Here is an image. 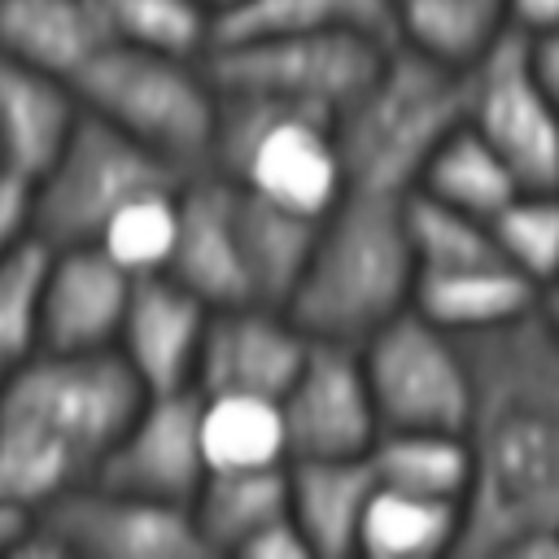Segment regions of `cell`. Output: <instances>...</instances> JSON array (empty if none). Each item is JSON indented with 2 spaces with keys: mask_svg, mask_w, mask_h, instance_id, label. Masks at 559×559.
Instances as JSON below:
<instances>
[{
  "mask_svg": "<svg viewBox=\"0 0 559 559\" xmlns=\"http://www.w3.org/2000/svg\"><path fill=\"white\" fill-rule=\"evenodd\" d=\"M236 223H240V249H245L253 301L288 306V297L297 293V284L306 275V262L314 253L323 218L236 188Z\"/></svg>",
  "mask_w": 559,
  "mask_h": 559,
  "instance_id": "22",
  "label": "cell"
},
{
  "mask_svg": "<svg viewBox=\"0 0 559 559\" xmlns=\"http://www.w3.org/2000/svg\"><path fill=\"white\" fill-rule=\"evenodd\" d=\"M0 170H4V157H0Z\"/></svg>",
  "mask_w": 559,
  "mask_h": 559,
  "instance_id": "40",
  "label": "cell"
},
{
  "mask_svg": "<svg viewBox=\"0 0 559 559\" xmlns=\"http://www.w3.org/2000/svg\"><path fill=\"white\" fill-rule=\"evenodd\" d=\"M507 31V0H393V44L454 70H472Z\"/></svg>",
  "mask_w": 559,
  "mask_h": 559,
  "instance_id": "25",
  "label": "cell"
},
{
  "mask_svg": "<svg viewBox=\"0 0 559 559\" xmlns=\"http://www.w3.org/2000/svg\"><path fill=\"white\" fill-rule=\"evenodd\" d=\"M192 179L135 135L83 109L61 153L31 179L35 183V236L44 245H87L105 223L148 188H175Z\"/></svg>",
  "mask_w": 559,
  "mask_h": 559,
  "instance_id": "7",
  "label": "cell"
},
{
  "mask_svg": "<svg viewBox=\"0 0 559 559\" xmlns=\"http://www.w3.org/2000/svg\"><path fill=\"white\" fill-rule=\"evenodd\" d=\"M205 476H210V459L201 441L197 389L148 393L100 472L105 485L148 493L162 502H183V507L197 498Z\"/></svg>",
  "mask_w": 559,
  "mask_h": 559,
  "instance_id": "14",
  "label": "cell"
},
{
  "mask_svg": "<svg viewBox=\"0 0 559 559\" xmlns=\"http://www.w3.org/2000/svg\"><path fill=\"white\" fill-rule=\"evenodd\" d=\"M362 367L384 428H463L472 419V349L424 310H402L362 345Z\"/></svg>",
  "mask_w": 559,
  "mask_h": 559,
  "instance_id": "10",
  "label": "cell"
},
{
  "mask_svg": "<svg viewBox=\"0 0 559 559\" xmlns=\"http://www.w3.org/2000/svg\"><path fill=\"white\" fill-rule=\"evenodd\" d=\"M314 336L271 301L214 306L197 358V393H258L284 397L301 371Z\"/></svg>",
  "mask_w": 559,
  "mask_h": 559,
  "instance_id": "13",
  "label": "cell"
},
{
  "mask_svg": "<svg viewBox=\"0 0 559 559\" xmlns=\"http://www.w3.org/2000/svg\"><path fill=\"white\" fill-rule=\"evenodd\" d=\"M205 4H210V9H218V13H223V9H227V4H236V0H205Z\"/></svg>",
  "mask_w": 559,
  "mask_h": 559,
  "instance_id": "39",
  "label": "cell"
},
{
  "mask_svg": "<svg viewBox=\"0 0 559 559\" xmlns=\"http://www.w3.org/2000/svg\"><path fill=\"white\" fill-rule=\"evenodd\" d=\"M0 384H4V376H0Z\"/></svg>",
  "mask_w": 559,
  "mask_h": 559,
  "instance_id": "41",
  "label": "cell"
},
{
  "mask_svg": "<svg viewBox=\"0 0 559 559\" xmlns=\"http://www.w3.org/2000/svg\"><path fill=\"white\" fill-rule=\"evenodd\" d=\"M419 262L406 231V197L349 188L319 223L314 253L288 314L314 341L362 345L415 306Z\"/></svg>",
  "mask_w": 559,
  "mask_h": 559,
  "instance_id": "3",
  "label": "cell"
},
{
  "mask_svg": "<svg viewBox=\"0 0 559 559\" xmlns=\"http://www.w3.org/2000/svg\"><path fill=\"white\" fill-rule=\"evenodd\" d=\"M210 170L253 197L314 218H323L349 192L336 118L253 92L218 87V131Z\"/></svg>",
  "mask_w": 559,
  "mask_h": 559,
  "instance_id": "5",
  "label": "cell"
},
{
  "mask_svg": "<svg viewBox=\"0 0 559 559\" xmlns=\"http://www.w3.org/2000/svg\"><path fill=\"white\" fill-rule=\"evenodd\" d=\"M183 183H175V188H148V192L131 197L105 223V231L96 236V245L118 266H127L131 275H157V271H166L170 266V253H175V236H179V192H183Z\"/></svg>",
  "mask_w": 559,
  "mask_h": 559,
  "instance_id": "32",
  "label": "cell"
},
{
  "mask_svg": "<svg viewBox=\"0 0 559 559\" xmlns=\"http://www.w3.org/2000/svg\"><path fill=\"white\" fill-rule=\"evenodd\" d=\"M498 253L542 293L559 284V188H520L493 218Z\"/></svg>",
  "mask_w": 559,
  "mask_h": 559,
  "instance_id": "31",
  "label": "cell"
},
{
  "mask_svg": "<svg viewBox=\"0 0 559 559\" xmlns=\"http://www.w3.org/2000/svg\"><path fill=\"white\" fill-rule=\"evenodd\" d=\"M542 323H546L550 336L559 341V284H550V288L542 293Z\"/></svg>",
  "mask_w": 559,
  "mask_h": 559,
  "instance_id": "38",
  "label": "cell"
},
{
  "mask_svg": "<svg viewBox=\"0 0 559 559\" xmlns=\"http://www.w3.org/2000/svg\"><path fill=\"white\" fill-rule=\"evenodd\" d=\"M35 240V183L17 170H0V262Z\"/></svg>",
  "mask_w": 559,
  "mask_h": 559,
  "instance_id": "35",
  "label": "cell"
},
{
  "mask_svg": "<svg viewBox=\"0 0 559 559\" xmlns=\"http://www.w3.org/2000/svg\"><path fill=\"white\" fill-rule=\"evenodd\" d=\"M109 44L96 0H0V52L74 79Z\"/></svg>",
  "mask_w": 559,
  "mask_h": 559,
  "instance_id": "21",
  "label": "cell"
},
{
  "mask_svg": "<svg viewBox=\"0 0 559 559\" xmlns=\"http://www.w3.org/2000/svg\"><path fill=\"white\" fill-rule=\"evenodd\" d=\"M520 188H524V179L515 175V166L476 127H467V118L432 153V162L424 166V175L415 183V192L437 197V201L459 205V210L480 214V218H493Z\"/></svg>",
  "mask_w": 559,
  "mask_h": 559,
  "instance_id": "27",
  "label": "cell"
},
{
  "mask_svg": "<svg viewBox=\"0 0 559 559\" xmlns=\"http://www.w3.org/2000/svg\"><path fill=\"white\" fill-rule=\"evenodd\" d=\"M201 441L210 472L280 467L293 459L280 397L258 393H201Z\"/></svg>",
  "mask_w": 559,
  "mask_h": 559,
  "instance_id": "28",
  "label": "cell"
},
{
  "mask_svg": "<svg viewBox=\"0 0 559 559\" xmlns=\"http://www.w3.org/2000/svg\"><path fill=\"white\" fill-rule=\"evenodd\" d=\"M280 411H284L293 459L371 454L376 437L384 432L376 393L362 367V349L341 345V341L310 345L301 371L280 397Z\"/></svg>",
  "mask_w": 559,
  "mask_h": 559,
  "instance_id": "12",
  "label": "cell"
},
{
  "mask_svg": "<svg viewBox=\"0 0 559 559\" xmlns=\"http://www.w3.org/2000/svg\"><path fill=\"white\" fill-rule=\"evenodd\" d=\"M144 397L118 349H35L0 384V493L44 511L100 480Z\"/></svg>",
  "mask_w": 559,
  "mask_h": 559,
  "instance_id": "2",
  "label": "cell"
},
{
  "mask_svg": "<svg viewBox=\"0 0 559 559\" xmlns=\"http://www.w3.org/2000/svg\"><path fill=\"white\" fill-rule=\"evenodd\" d=\"M109 44L170 52V57H205L218 35V9L205 0H96Z\"/></svg>",
  "mask_w": 559,
  "mask_h": 559,
  "instance_id": "30",
  "label": "cell"
},
{
  "mask_svg": "<svg viewBox=\"0 0 559 559\" xmlns=\"http://www.w3.org/2000/svg\"><path fill=\"white\" fill-rule=\"evenodd\" d=\"M188 507L210 555H240L271 520L288 515V463L210 472Z\"/></svg>",
  "mask_w": 559,
  "mask_h": 559,
  "instance_id": "24",
  "label": "cell"
},
{
  "mask_svg": "<svg viewBox=\"0 0 559 559\" xmlns=\"http://www.w3.org/2000/svg\"><path fill=\"white\" fill-rule=\"evenodd\" d=\"M380 485L454 498L467 507L472 489V441L463 428H384L371 445Z\"/></svg>",
  "mask_w": 559,
  "mask_h": 559,
  "instance_id": "26",
  "label": "cell"
},
{
  "mask_svg": "<svg viewBox=\"0 0 559 559\" xmlns=\"http://www.w3.org/2000/svg\"><path fill=\"white\" fill-rule=\"evenodd\" d=\"M44 266H48V245L39 236L0 262V376L22 367L44 345L39 341Z\"/></svg>",
  "mask_w": 559,
  "mask_h": 559,
  "instance_id": "34",
  "label": "cell"
},
{
  "mask_svg": "<svg viewBox=\"0 0 559 559\" xmlns=\"http://www.w3.org/2000/svg\"><path fill=\"white\" fill-rule=\"evenodd\" d=\"M280 31H367L393 39V0H236L218 13L214 44Z\"/></svg>",
  "mask_w": 559,
  "mask_h": 559,
  "instance_id": "29",
  "label": "cell"
},
{
  "mask_svg": "<svg viewBox=\"0 0 559 559\" xmlns=\"http://www.w3.org/2000/svg\"><path fill=\"white\" fill-rule=\"evenodd\" d=\"M166 275H175L183 288H192L210 306H236L253 301L245 249H240V223H236V188L231 179L201 170L179 192V236Z\"/></svg>",
  "mask_w": 559,
  "mask_h": 559,
  "instance_id": "17",
  "label": "cell"
},
{
  "mask_svg": "<svg viewBox=\"0 0 559 559\" xmlns=\"http://www.w3.org/2000/svg\"><path fill=\"white\" fill-rule=\"evenodd\" d=\"M507 17L511 31L520 35H550L559 31V0H507Z\"/></svg>",
  "mask_w": 559,
  "mask_h": 559,
  "instance_id": "36",
  "label": "cell"
},
{
  "mask_svg": "<svg viewBox=\"0 0 559 559\" xmlns=\"http://www.w3.org/2000/svg\"><path fill=\"white\" fill-rule=\"evenodd\" d=\"M393 39L367 31H280L223 39L205 66L223 92H253L323 114H341L380 70Z\"/></svg>",
  "mask_w": 559,
  "mask_h": 559,
  "instance_id": "8",
  "label": "cell"
},
{
  "mask_svg": "<svg viewBox=\"0 0 559 559\" xmlns=\"http://www.w3.org/2000/svg\"><path fill=\"white\" fill-rule=\"evenodd\" d=\"M135 280L96 240L48 245L39 293V349H114Z\"/></svg>",
  "mask_w": 559,
  "mask_h": 559,
  "instance_id": "15",
  "label": "cell"
},
{
  "mask_svg": "<svg viewBox=\"0 0 559 559\" xmlns=\"http://www.w3.org/2000/svg\"><path fill=\"white\" fill-rule=\"evenodd\" d=\"M472 489L459 555H559V341L537 314L467 341Z\"/></svg>",
  "mask_w": 559,
  "mask_h": 559,
  "instance_id": "1",
  "label": "cell"
},
{
  "mask_svg": "<svg viewBox=\"0 0 559 559\" xmlns=\"http://www.w3.org/2000/svg\"><path fill=\"white\" fill-rule=\"evenodd\" d=\"M542 288L524 280L507 258H485L450 271H424L415 288V310L454 332L459 341H480L528 314H537Z\"/></svg>",
  "mask_w": 559,
  "mask_h": 559,
  "instance_id": "19",
  "label": "cell"
},
{
  "mask_svg": "<svg viewBox=\"0 0 559 559\" xmlns=\"http://www.w3.org/2000/svg\"><path fill=\"white\" fill-rule=\"evenodd\" d=\"M74 87L87 114L135 135L179 170H210L218 131V83L205 57L105 44L74 74Z\"/></svg>",
  "mask_w": 559,
  "mask_h": 559,
  "instance_id": "6",
  "label": "cell"
},
{
  "mask_svg": "<svg viewBox=\"0 0 559 559\" xmlns=\"http://www.w3.org/2000/svg\"><path fill=\"white\" fill-rule=\"evenodd\" d=\"M467 127L515 166L524 188H559V100L528 35L507 31L467 70Z\"/></svg>",
  "mask_w": 559,
  "mask_h": 559,
  "instance_id": "11",
  "label": "cell"
},
{
  "mask_svg": "<svg viewBox=\"0 0 559 559\" xmlns=\"http://www.w3.org/2000/svg\"><path fill=\"white\" fill-rule=\"evenodd\" d=\"M197 559L210 555L192 507L92 480L35 511L13 559Z\"/></svg>",
  "mask_w": 559,
  "mask_h": 559,
  "instance_id": "9",
  "label": "cell"
},
{
  "mask_svg": "<svg viewBox=\"0 0 559 559\" xmlns=\"http://www.w3.org/2000/svg\"><path fill=\"white\" fill-rule=\"evenodd\" d=\"M371 493H376L371 454L288 463V511L301 524L310 550L323 559L358 555V528Z\"/></svg>",
  "mask_w": 559,
  "mask_h": 559,
  "instance_id": "20",
  "label": "cell"
},
{
  "mask_svg": "<svg viewBox=\"0 0 559 559\" xmlns=\"http://www.w3.org/2000/svg\"><path fill=\"white\" fill-rule=\"evenodd\" d=\"M83 118L74 79L0 52V157L4 170L35 179Z\"/></svg>",
  "mask_w": 559,
  "mask_h": 559,
  "instance_id": "18",
  "label": "cell"
},
{
  "mask_svg": "<svg viewBox=\"0 0 559 559\" xmlns=\"http://www.w3.org/2000/svg\"><path fill=\"white\" fill-rule=\"evenodd\" d=\"M210 310L214 306L183 288L175 275H140L114 349L127 358V367L148 393L197 389V358L210 328Z\"/></svg>",
  "mask_w": 559,
  "mask_h": 559,
  "instance_id": "16",
  "label": "cell"
},
{
  "mask_svg": "<svg viewBox=\"0 0 559 559\" xmlns=\"http://www.w3.org/2000/svg\"><path fill=\"white\" fill-rule=\"evenodd\" d=\"M406 231H411L419 275L485 262V258H502L498 245H493L489 218L467 214V210L445 205V201L424 197V192H406Z\"/></svg>",
  "mask_w": 559,
  "mask_h": 559,
  "instance_id": "33",
  "label": "cell"
},
{
  "mask_svg": "<svg viewBox=\"0 0 559 559\" xmlns=\"http://www.w3.org/2000/svg\"><path fill=\"white\" fill-rule=\"evenodd\" d=\"M463 524H467V507L463 502L376 480V493H371L362 528H358V555H371V559L459 555Z\"/></svg>",
  "mask_w": 559,
  "mask_h": 559,
  "instance_id": "23",
  "label": "cell"
},
{
  "mask_svg": "<svg viewBox=\"0 0 559 559\" xmlns=\"http://www.w3.org/2000/svg\"><path fill=\"white\" fill-rule=\"evenodd\" d=\"M31 520H35L31 507H22V502H13V498L0 493V555H17Z\"/></svg>",
  "mask_w": 559,
  "mask_h": 559,
  "instance_id": "37",
  "label": "cell"
},
{
  "mask_svg": "<svg viewBox=\"0 0 559 559\" xmlns=\"http://www.w3.org/2000/svg\"><path fill=\"white\" fill-rule=\"evenodd\" d=\"M467 118V70L441 66L402 44L389 48L371 83L336 114L349 188L406 197L432 153Z\"/></svg>",
  "mask_w": 559,
  "mask_h": 559,
  "instance_id": "4",
  "label": "cell"
}]
</instances>
